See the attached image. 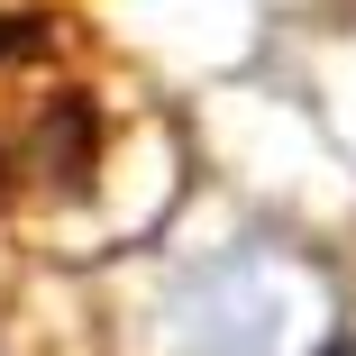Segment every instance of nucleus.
<instances>
[{
	"instance_id": "nucleus-1",
	"label": "nucleus",
	"mask_w": 356,
	"mask_h": 356,
	"mask_svg": "<svg viewBox=\"0 0 356 356\" xmlns=\"http://www.w3.org/2000/svg\"><path fill=\"white\" fill-rule=\"evenodd\" d=\"M183 165L119 64L46 0H0V229L101 256L165 220Z\"/></svg>"
},
{
	"instance_id": "nucleus-2",
	"label": "nucleus",
	"mask_w": 356,
	"mask_h": 356,
	"mask_svg": "<svg viewBox=\"0 0 356 356\" xmlns=\"http://www.w3.org/2000/svg\"><path fill=\"white\" fill-rule=\"evenodd\" d=\"M174 329L192 356H283V293L265 247L210 256L174 283Z\"/></svg>"
}]
</instances>
